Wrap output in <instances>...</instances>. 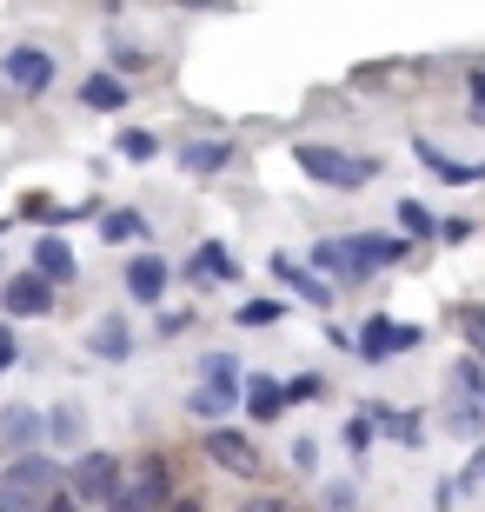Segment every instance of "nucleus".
I'll return each instance as SVG.
<instances>
[{"instance_id":"nucleus-20","label":"nucleus","mask_w":485,"mask_h":512,"mask_svg":"<svg viewBox=\"0 0 485 512\" xmlns=\"http://www.w3.org/2000/svg\"><path fill=\"white\" fill-rule=\"evenodd\" d=\"M87 353H94V360H127V353H133L127 320H94V326H87Z\"/></svg>"},{"instance_id":"nucleus-7","label":"nucleus","mask_w":485,"mask_h":512,"mask_svg":"<svg viewBox=\"0 0 485 512\" xmlns=\"http://www.w3.org/2000/svg\"><path fill=\"white\" fill-rule=\"evenodd\" d=\"M206 459H213V466H226L233 479H260L266 473L260 446H253L240 426H213V433H206Z\"/></svg>"},{"instance_id":"nucleus-36","label":"nucleus","mask_w":485,"mask_h":512,"mask_svg":"<svg viewBox=\"0 0 485 512\" xmlns=\"http://www.w3.org/2000/svg\"><path fill=\"white\" fill-rule=\"evenodd\" d=\"M0 512H40V499H20V493H7V486H0Z\"/></svg>"},{"instance_id":"nucleus-6","label":"nucleus","mask_w":485,"mask_h":512,"mask_svg":"<svg viewBox=\"0 0 485 512\" xmlns=\"http://www.w3.org/2000/svg\"><path fill=\"white\" fill-rule=\"evenodd\" d=\"M120 479L140 493V506H147V512H167V506H173V459L160 453V446H147V453L133 459Z\"/></svg>"},{"instance_id":"nucleus-8","label":"nucleus","mask_w":485,"mask_h":512,"mask_svg":"<svg viewBox=\"0 0 485 512\" xmlns=\"http://www.w3.org/2000/svg\"><path fill=\"white\" fill-rule=\"evenodd\" d=\"M54 479H60V466L47 453H20V459H7L0 486H7V493H20V499H47V493H60Z\"/></svg>"},{"instance_id":"nucleus-4","label":"nucleus","mask_w":485,"mask_h":512,"mask_svg":"<svg viewBox=\"0 0 485 512\" xmlns=\"http://www.w3.org/2000/svg\"><path fill=\"white\" fill-rule=\"evenodd\" d=\"M120 473H127V466H120V453H107V446H87V453H80L60 479H67V499H80V506H107L113 486H120Z\"/></svg>"},{"instance_id":"nucleus-14","label":"nucleus","mask_w":485,"mask_h":512,"mask_svg":"<svg viewBox=\"0 0 485 512\" xmlns=\"http://www.w3.org/2000/svg\"><path fill=\"white\" fill-rule=\"evenodd\" d=\"M40 433H47V419H40L34 406H7V413H0V453H7V459L34 453Z\"/></svg>"},{"instance_id":"nucleus-35","label":"nucleus","mask_w":485,"mask_h":512,"mask_svg":"<svg viewBox=\"0 0 485 512\" xmlns=\"http://www.w3.org/2000/svg\"><path fill=\"white\" fill-rule=\"evenodd\" d=\"M20 360V340H14V326H0V373Z\"/></svg>"},{"instance_id":"nucleus-27","label":"nucleus","mask_w":485,"mask_h":512,"mask_svg":"<svg viewBox=\"0 0 485 512\" xmlns=\"http://www.w3.org/2000/svg\"><path fill=\"white\" fill-rule=\"evenodd\" d=\"M399 227H406V240H426V233H432V213L419 207V200H399Z\"/></svg>"},{"instance_id":"nucleus-9","label":"nucleus","mask_w":485,"mask_h":512,"mask_svg":"<svg viewBox=\"0 0 485 512\" xmlns=\"http://www.w3.org/2000/svg\"><path fill=\"white\" fill-rule=\"evenodd\" d=\"M419 340H426V333H419V326H392L386 320V313H373V320H366V326H359V360H386V353H412V346H419Z\"/></svg>"},{"instance_id":"nucleus-29","label":"nucleus","mask_w":485,"mask_h":512,"mask_svg":"<svg viewBox=\"0 0 485 512\" xmlns=\"http://www.w3.org/2000/svg\"><path fill=\"white\" fill-rule=\"evenodd\" d=\"M472 486H485V446H472V459H466V473L452 479V493H472Z\"/></svg>"},{"instance_id":"nucleus-30","label":"nucleus","mask_w":485,"mask_h":512,"mask_svg":"<svg viewBox=\"0 0 485 512\" xmlns=\"http://www.w3.org/2000/svg\"><path fill=\"white\" fill-rule=\"evenodd\" d=\"M373 446V419L359 413V419H346V453H366Z\"/></svg>"},{"instance_id":"nucleus-24","label":"nucleus","mask_w":485,"mask_h":512,"mask_svg":"<svg viewBox=\"0 0 485 512\" xmlns=\"http://www.w3.org/2000/svg\"><path fill=\"white\" fill-rule=\"evenodd\" d=\"M446 433H452V439H472V446H479V439H485V413H479V399L452 406V413H446Z\"/></svg>"},{"instance_id":"nucleus-28","label":"nucleus","mask_w":485,"mask_h":512,"mask_svg":"<svg viewBox=\"0 0 485 512\" xmlns=\"http://www.w3.org/2000/svg\"><path fill=\"white\" fill-rule=\"evenodd\" d=\"M120 153H127V160H153V153H160V140H153L147 127H127V133H120Z\"/></svg>"},{"instance_id":"nucleus-23","label":"nucleus","mask_w":485,"mask_h":512,"mask_svg":"<svg viewBox=\"0 0 485 512\" xmlns=\"http://www.w3.org/2000/svg\"><path fill=\"white\" fill-rule=\"evenodd\" d=\"M100 240H113V247L120 240H147V220L133 207H113V213H100Z\"/></svg>"},{"instance_id":"nucleus-32","label":"nucleus","mask_w":485,"mask_h":512,"mask_svg":"<svg viewBox=\"0 0 485 512\" xmlns=\"http://www.w3.org/2000/svg\"><path fill=\"white\" fill-rule=\"evenodd\" d=\"M233 512H293V506H286V499H273V493H253V499H240Z\"/></svg>"},{"instance_id":"nucleus-25","label":"nucleus","mask_w":485,"mask_h":512,"mask_svg":"<svg viewBox=\"0 0 485 512\" xmlns=\"http://www.w3.org/2000/svg\"><path fill=\"white\" fill-rule=\"evenodd\" d=\"M233 320L240 326H253V333H260V326H273V320H286V306L280 300H246L240 313H233Z\"/></svg>"},{"instance_id":"nucleus-17","label":"nucleus","mask_w":485,"mask_h":512,"mask_svg":"<svg viewBox=\"0 0 485 512\" xmlns=\"http://www.w3.org/2000/svg\"><path fill=\"white\" fill-rule=\"evenodd\" d=\"M280 406H286V386L273 380V373H253V380H246V419H253V426H273Z\"/></svg>"},{"instance_id":"nucleus-13","label":"nucleus","mask_w":485,"mask_h":512,"mask_svg":"<svg viewBox=\"0 0 485 512\" xmlns=\"http://www.w3.org/2000/svg\"><path fill=\"white\" fill-rule=\"evenodd\" d=\"M180 273H187L193 286H220V280H233L240 266H233V247H226V240H200V247H193V260L180 266Z\"/></svg>"},{"instance_id":"nucleus-2","label":"nucleus","mask_w":485,"mask_h":512,"mask_svg":"<svg viewBox=\"0 0 485 512\" xmlns=\"http://www.w3.org/2000/svg\"><path fill=\"white\" fill-rule=\"evenodd\" d=\"M293 160H299V173L306 180H319V187H339V193H359V187H373L379 180V160L373 153H339V147H293Z\"/></svg>"},{"instance_id":"nucleus-16","label":"nucleus","mask_w":485,"mask_h":512,"mask_svg":"<svg viewBox=\"0 0 485 512\" xmlns=\"http://www.w3.org/2000/svg\"><path fill=\"white\" fill-rule=\"evenodd\" d=\"M412 153H419V167H426L432 180H446V187H479V180H485V160H479V167H459V160H446L432 140H412Z\"/></svg>"},{"instance_id":"nucleus-19","label":"nucleus","mask_w":485,"mask_h":512,"mask_svg":"<svg viewBox=\"0 0 485 512\" xmlns=\"http://www.w3.org/2000/svg\"><path fill=\"white\" fill-rule=\"evenodd\" d=\"M80 107L120 114V107H127V80H120V74H87V80H80Z\"/></svg>"},{"instance_id":"nucleus-11","label":"nucleus","mask_w":485,"mask_h":512,"mask_svg":"<svg viewBox=\"0 0 485 512\" xmlns=\"http://www.w3.org/2000/svg\"><path fill=\"white\" fill-rule=\"evenodd\" d=\"M34 273L47 286H74L80 280V260H74V247H67L60 233H40V240H34Z\"/></svg>"},{"instance_id":"nucleus-22","label":"nucleus","mask_w":485,"mask_h":512,"mask_svg":"<svg viewBox=\"0 0 485 512\" xmlns=\"http://www.w3.org/2000/svg\"><path fill=\"white\" fill-rule=\"evenodd\" d=\"M47 419V439L54 446H67V453H87L80 439H87V419H80V406H54V413H40Z\"/></svg>"},{"instance_id":"nucleus-1","label":"nucleus","mask_w":485,"mask_h":512,"mask_svg":"<svg viewBox=\"0 0 485 512\" xmlns=\"http://www.w3.org/2000/svg\"><path fill=\"white\" fill-rule=\"evenodd\" d=\"M399 260H412L406 233H326L306 253V266H319L326 286H359V280H373L379 266H399Z\"/></svg>"},{"instance_id":"nucleus-33","label":"nucleus","mask_w":485,"mask_h":512,"mask_svg":"<svg viewBox=\"0 0 485 512\" xmlns=\"http://www.w3.org/2000/svg\"><path fill=\"white\" fill-rule=\"evenodd\" d=\"M153 326H160V340H173V333H187V326H193V313H187V306H180V313H160V320H153Z\"/></svg>"},{"instance_id":"nucleus-34","label":"nucleus","mask_w":485,"mask_h":512,"mask_svg":"<svg viewBox=\"0 0 485 512\" xmlns=\"http://www.w3.org/2000/svg\"><path fill=\"white\" fill-rule=\"evenodd\" d=\"M293 466H299V473H319V446H313V439H299V446H293Z\"/></svg>"},{"instance_id":"nucleus-12","label":"nucleus","mask_w":485,"mask_h":512,"mask_svg":"<svg viewBox=\"0 0 485 512\" xmlns=\"http://www.w3.org/2000/svg\"><path fill=\"white\" fill-rule=\"evenodd\" d=\"M7 313H20V320H47V313H54V286L40 280L34 266L14 273V280H7Z\"/></svg>"},{"instance_id":"nucleus-5","label":"nucleus","mask_w":485,"mask_h":512,"mask_svg":"<svg viewBox=\"0 0 485 512\" xmlns=\"http://www.w3.org/2000/svg\"><path fill=\"white\" fill-rule=\"evenodd\" d=\"M0 80H7L14 94H27V100L47 94V87H54V54L20 40V47H7V54H0Z\"/></svg>"},{"instance_id":"nucleus-18","label":"nucleus","mask_w":485,"mask_h":512,"mask_svg":"<svg viewBox=\"0 0 485 512\" xmlns=\"http://www.w3.org/2000/svg\"><path fill=\"white\" fill-rule=\"evenodd\" d=\"M233 160H240V153H233V140H187V147H180V167L187 173H226L233 167Z\"/></svg>"},{"instance_id":"nucleus-26","label":"nucleus","mask_w":485,"mask_h":512,"mask_svg":"<svg viewBox=\"0 0 485 512\" xmlns=\"http://www.w3.org/2000/svg\"><path fill=\"white\" fill-rule=\"evenodd\" d=\"M459 333H466V346H472V360L485 366V313H479V306H466V313H459Z\"/></svg>"},{"instance_id":"nucleus-31","label":"nucleus","mask_w":485,"mask_h":512,"mask_svg":"<svg viewBox=\"0 0 485 512\" xmlns=\"http://www.w3.org/2000/svg\"><path fill=\"white\" fill-rule=\"evenodd\" d=\"M466 100H472V120H485V67L466 74Z\"/></svg>"},{"instance_id":"nucleus-15","label":"nucleus","mask_w":485,"mask_h":512,"mask_svg":"<svg viewBox=\"0 0 485 512\" xmlns=\"http://www.w3.org/2000/svg\"><path fill=\"white\" fill-rule=\"evenodd\" d=\"M266 266H273V280H280V286H293L299 300H313V306H333V286L319 280L313 266H299V260H286V253H273V260H266Z\"/></svg>"},{"instance_id":"nucleus-37","label":"nucleus","mask_w":485,"mask_h":512,"mask_svg":"<svg viewBox=\"0 0 485 512\" xmlns=\"http://www.w3.org/2000/svg\"><path fill=\"white\" fill-rule=\"evenodd\" d=\"M40 512H87V506H80V499H67V493H47V499H40Z\"/></svg>"},{"instance_id":"nucleus-3","label":"nucleus","mask_w":485,"mask_h":512,"mask_svg":"<svg viewBox=\"0 0 485 512\" xmlns=\"http://www.w3.org/2000/svg\"><path fill=\"white\" fill-rule=\"evenodd\" d=\"M193 373H200V386H193L187 406L200 419H226L233 406H240V360H233V353H200Z\"/></svg>"},{"instance_id":"nucleus-21","label":"nucleus","mask_w":485,"mask_h":512,"mask_svg":"<svg viewBox=\"0 0 485 512\" xmlns=\"http://www.w3.org/2000/svg\"><path fill=\"white\" fill-rule=\"evenodd\" d=\"M366 419H373L386 439H399V446H419V439H426L419 413H406V406H366Z\"/></svg>"},{"instance_id":"nucleus-39","label":"nucleus","mask_w":485,"mask_h":512,"mask_svg":"<svg viewBox=\"0 0 485 512\" xmlns=\"http://www.w3.org/2000/svg\"><path fill=\"white\" fill-rule=\"evenodd\" d=\"M472 399H479V413H485V373H479V386H472Z\"/></svg>"},{"instance_id":"nucleus-10","label":"nucleus","mask_w":485,"mask_h":512,"mask_svg":"<svg viewBox=\"0 0 485 512\" xmlns=\"http://www.w3.org/2000/svg\"><path fill=\"white\" fill-rule=\"evenodd\" d=\"M167 286H173V266L160 260V253H133V260H127V300L153 306Z\"/></svg>"},{"instance_id":"nucleus-38","label":"nucleus","mask_w":485,"mask_h":512,"mask_svg":"<svg viewBox=\"0 0 485 512\" xmlns=\"http://www.w3.org/2000/svg\"><path fill=\"white\" fill-rule=\"evenodd\" d=\"M167 512H206V506H200L193 493H173V506H167Z\"/></svg>"}]
</instances>
